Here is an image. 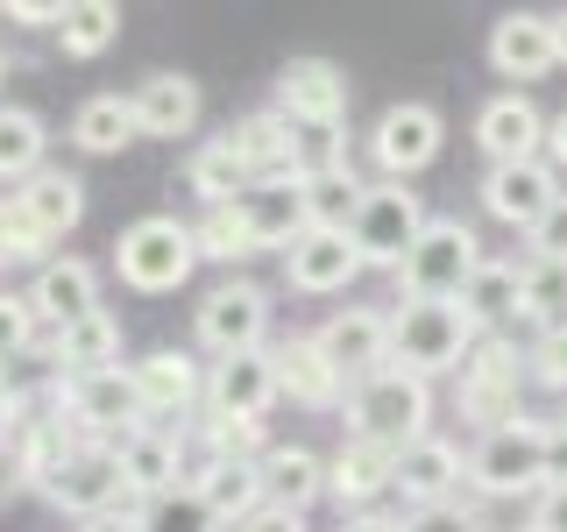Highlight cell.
Listing matches in <instances>:
<instances>
[{
	"label": "cell",
	"mask_w": 567,
	"mask_h": 532,
	"mask_svg": "<svg viewBox=\"0 0 567 532\" xmlns=\"http://www.w3.org/2000/svg\"><path fill=\"white\" fill-rule=\"evenodd\" d=\"M348 426L354 440H377V448L404 454L412 440L433 433V390L425 377H404V369H377L348 390Z\"/></svg>",
	"instance_id": "obj_1"
},
{
	"label": "cell",
	"mask_w": 567,
	"mask_h": 532,
	"mask_svg": "<svg viewBox=\"0 0 567 532\" xmlns=\"http://www.w3.org/2000/svg\"><path fill=\"white\" fill-rule=\"evenodd\" d=\"M475 319L461 306H433V298H404L390 313V362L404 377H440V369H461L475 355Z\"/></svg>",
	"instance_id": "obj_2"
},
{
	"label": "cell",
	"mask_w": 567,
	"mask_h": 532,
	"mask_svg": "<svg viewBox=\"0 0 567 532\" xmlns=\"http://www.w3.org/2000/svg\"><path fill=\"white\" fill-rule=\"evenodd\" d=\"M483 242H475V227L461 221H425V235L412 242V256L398 263V284L404 298H433V306H461V291L475 284L483 270Z\"/></svg>",
	"instance_id": "obj_3"
},
{
	"label": "cell",
	"mask_w": 567,
	"mask_h": 532,
	"mask_svg": "<svg viewBox=\"0 0 567 532\" xmlns=\"http://www.w3.org/2000/svg\"><path fill=\"white\" fill-rule=\"evenodd\" d=\"M114 263H121V284H128V291H177V284L199 270V242H192L185 221L150 213V221L121 227Z\"/></svg>",
	"instance_id": "obj_4"
},
{
	"label": "cell",
	"mask_w": 567,
	"mask_h": 532,
	"mask_svg": "<svg viewBox=\"0 0 567 532\" xmlns=\"http://www.w3.org/2000/svg\"><path fill=\"white\" fill-rule=\"evenodd\" d=\"M468 483L483 497H539L546 490V419H511L475 440Z\"/></svg>",
	"instance_id": "obj_5"
},
{
	"label": "cell",
	"mask_w": 567,
	"mask_h": 532,
	"mask_svg": "<svg viewBox=\"0 0 567 532\" xmlns=\"http://www.w3.org/2000/svg\"><path fill=\"white\" fill-rule=\"evenodd\" d=\"M354 256L362 263H377V270H398L404 256H412V242L425 235V206H419V192L412 185H369L362 192V213H354Z\"/></svg>",
	"instance_id": "obj_6"
},
{
	"label": "cell",
	"mask_w": 567,
	"mask_h": 532,
	"mask_svg": "<svg viewBox=\"0 0 567 532\" xmlns=\"http://www.w3.org/2000/svg\"><path fill=\"white\" fill-rule=\"evenodd\" d=\"M262 334H270V298H262L248 277L213 284L206 306H199V341L213 348V362H227V355H256Z\"/></svg>",
	"instance_id": "obj_7"
},
{
	"label": "cell",
	"mask_w": 567,
	"mask_h": 532,
	"mask_svg": "<svg viewBox=\"0 0 567 532\" xmlns=\"http://www.w3.org/2000/svg\"><path fill=\"white\" fill-rule=\"evenodd\" d=\"M64 405L71 419L85 426V440H100V448H121L128 433H142L150 426V412H142L128 369H100V377H71L64 383Z\"/></svg>",
	"instance_id": "obj_8"
},
{
	"label": "cell",
	"mask_w": 567,
	"mask_h": 532,
	"mask_svg": "<svg viewBox=\"0 0 567 532\" xmlns=\"http://www.w3.org/2000/svg\"><path fill=\"white\" fill-rule=\"evenodd\" d=\"M121 490H128V483H121V454L100 448V440H79V448L58 461V475L43 483V497L58 511H79V525L85 519H106V511L121 504Z\"/></svg>",
	"instance_id": "obj_9"
},
{
	"label": "cell",
	"mask_w": 567,
	"mask_h": 532,
	"mask_svg": "<svg viewBox=\"0 0 567 532\" xmlns=\"http://www.w3.org/2000/svg\"><path fill=\"white\" fill-rule=\"evenodd\" d=\"M277 114L291 121V129H319V135H333L348 121V79H341V64H327V58H291L277 71Z\"/></svg>",
	"instance_id": "obj_10"
},
{
	"label": "cell",
	"mask_w": 567,
	"mask_h": 532,
	"mask_svg": "<svg viewBox=\"0 0 567 532\" xmlns=\"http://www.w3.org/2000/svg\"><path fill=\"white\" fill-rule=\"evenodd\" d=\"M461 412L483 426V433L525 419L518 412V348L511 341H475L468 369H461Z\"/></svg>",
	"instance_id": "obj_11"
},
{
	"label": "cell",
	"mask_w": 567,
	"mask_h": 532,
	"mask_svg": "<svg viewBox=\"0 0 567 532\" xmlns=\"http://www.w3.org/2000/svg\"><path fill=\"white\" fill-rule=\"evenodd\" d=\"M440 142H447V121H440L425 100H404V106H390V114L377 121V135H369V156H377V164L404 185L412 171H425V164L440 156Z\"/></svg>",
	"instance_id": "obj_12"
},
{
	"label": "cell",
	"mask_w": 567,
	"mask_h": 532,
	"mask_svg": "<svg viewBox=\"0 0 567 532\" xmlns=\"http://www.w3.org/2000/svg\"><path fill=\"white\" fill-rule=\"evenodd\" d=\"M560 200V177L554 164H539V156H525V164H489L483 177V206H489V221H504V227H539L546 221V206Z\"/></svg>",
	"instance_id": "obj_13"
},
{
	"label": "cell",
	"mask_w": 567,
	"mask_h": 532,
	"mask_svg": "<svg viewBox=\"0 0 567 532\" xmlns=\"http://www.w3.org/2000/svg\"><path fill=\"white\" fill-rule=\"evenodd\" d=\"M319 355H327L333 369L348 377V390L362 383V377H377V369H390V313H369V306H354V313H333L327 327L312 334Z\"/></svg>",
	"instance_id": "obj_14"
},
{
	"label": "cell",
	"mask_w": 567,
	"mask_h": 532,
	"mask_svg": "<svg viewBox=\"0 0 567 532\" xmlns=\"http://www.w3.org/2000/svg\"><path fill=\"white\" fill-rule=\"evenodd\" d=\"M284 398V377H277V355H227V362L206 369V405L220 419H262L270 405Z\"/></svg>",
	"instance_id": "obj_15"
},
{
	"label": "cell",
	"mask_w": 567,
	"mask_h": 532,
	"mask_svg": "<svg viewBox=\"0 0 567 532\" xmlns=\"http://www.w3.org/2000/svg\"><path fill=\"white\" fill-rule=\"evenodd\" d=\"M227 142H235L241 164L256 171V185H277V177H312V171H306V142H298V129L277 114V106L241 114L235 129H227Z\"/></svg>",
	"instance_id": "obj_16"
},
{
	"label": "cell",
	"mask_w": 567,
	"mask_h": 532,
	"mask_svg": "<svg viewBox=\"0 0 567 532\" xmlns=\"http://www.w3.org/2000/svg\"><path fill=\"white\" fill-rule=\"evenodd\" d=\"M284 270H291L298 291L327 298V291H348L354 284L362 256H354V235H341V227H306V235L284 248Z\"/></svg>",
	"instance_id": "obj_17"
},
{
	"label": "cell",
	"mask_w": 567,
	"mask_h": 532,
	"mask_svg": "<svg viewBox=\"0 0 567 532\" xmlns=\"http://www.w3.org/2000/svg\"><path fill=\"white\" fill-rule=\"evenodd\" d=\"M461 448H447L440 433L412 440V448L398 454V469H390V490L404 497L412 511H433V504H454V483H461Z\"/></svg>",
	"instance_id": "obj_18"
},
{
	"label": "cell",
	"mask_w": 567,
	"mask_h": 532,
	"mask_svg": "<svg viewBox=\"0 0 567 532\" xmlns=\"http://www.w3.org/2000/svg\"><path fill=\"white\" fill-rule=\"evenodd\" d=\"M489 64L504 71L511 85H532L546 79L560 58H554V14H504L489 29Z\"/></svg>",
	"instance_id": "obj_19"
},
{
	"label": "cell",
	"mask_w": 567,
	"mask_h": 532,
	"mask_svg": "<svg viewBox=\"0 0 567 532\" xmlns=\"http://www.w3.org/2000/svg\"><path fill=\"white\" fill-rule=\"evenodd\" d=\"M35 319H50V327H71V319H93L100 313V270L79 256H50L43 270H35V291H29Z\"/></svg>",
	"instance_id": "obj_20"
},
{
	"label": "cell",
	"mask_w": 567,
	"mask_h": 532,
	"mask_svg": "<svg viewBox=\"0 0 567 532\" xmlns=\"http://www.w3.org/2000/svg\"><path fill=\"white\" fill-rule=\"evenodd\" d=\"M475 142H483L489 164H525V156H539L546 121H539V106L525 93H496L483 114H475Z\"/></svg>",
	"instance_id": "obj_21"
},
{
	"label": "cell",
	"mask_w": 567,
	"mask_h": 532,
	"mask_svg": "<svg viewBox=\"0 0 567 532\" xmlns=\"http://www.w3.org/2000/svg\"><path fill=\"white\" fill-rule=\"evenodd\" d=\"M241 221H248V242H256V248H291V242L312 227V213H306V177L248 185V200H241Z\"/></svg>",
	"instance_id": "obj_22"
},
{
	"label": "cell",
	"mask_w": 567,
	"mask_h": 532,
	"mask_svg": "<svg viewBox=\"0 0 567 532\" xmlns=\"http://www.w3.org/2000/svg\"><path fill=\"white\" fill-rule=\"evenodd\" d=\"M135 129L142 135H192L199 129V85L185 79V71H156V79H142L135 85Z\"/></svg>",
	"instance_id": "obj_23"
},
{
	"label": "cell",
	"mask_w": 567,
	"mask_h": 532,
	"mask_svg": "<svg viewBox=\"0 0 567 532\" xmlns=\"http://www.w3.org/2000/svg\"><path fill=\"white\" fill-rule=\"evenodd\" d=\"M390 469H398V454H390V448H377V440H354V433H348V448L327 461V497H333L341 511H348V504H354V511H369V504H377V497L390 490Z\"/></svg>",
	"instance_id": "obj_24"
},
{
	"label": "cell",
	"mask_w": 567,
	"mask_h": 532,
	"mask_svg": "<svg viewBox=\"0 0 567 532\" xmlns=\"http://www.w3.org/2000/svg\"><path fill=\"white\" fill-rule=\"evenodd\" d=\"M128 383H135V398H142L150 419H171V412H185V405L199 398V362L177 355V348H156V355H142L128 369Z\"/></svg>",
	"instance_id": "obj_25"
},
{
	"label": "cell",
	"mask_w": 567,
	"mask_h": 532,
	"mask_svg": "<svg viewBox=\"0 0 567 532\" xmlns=\"http://www.w3.org/2000/svg\"><path fill=\"white\" fill-rule=\"evenodd\" d=\"M192 490L206 497V511L220 525H248L262 504H270V490H262V461H206Z\"/></svg>",
	"instance_id": "obj_26"
},
{
	"label": "cell",
	"mask_w": 567,
	"mask_h": 532,
	"mask_svg": "<svg viewBox=\"0 0 567 532\" xmlns=\"http://www.w3.org/2000/svg\"><path fill=\"white\" fill-rule=\"evenodd\" d=\"M14 213L35 227L43 242H58L79 227V213H85V185L79 177H64V171H35L22 192H14Z\"/></svg>",
	"instance_id": "obj_27"
},
{
	"label": "cell",
	"mask_w": 567,
	"mask_h": 532,
	"mask_svg": "<svg viewBox=\"0 0 567 532\" xmlns=\"http://www.w3.org/2000/svg\"><path fill=\"white\" fill-rule=\"evenodd\" d=\"M277 377H284V398H291V405H312V412L348 405V377L319 355L312 334H306V341H291V348H277Z\"/></svg>",
	"instance_id": "obj_28"
},
{
	"label": "cell",
	"mask_w": 567,
	"mask_h": 532,
	"mask_svg": "<svg viewBox=\"0 0 567 532\" xmlns=\"http://www.w3.org/2000/svg\"><path fill=\"white\" fill-rule=\"evenodd\" d=\"M114 454H121V483H128V497H142V504L177 490V440L164 426H142V433H128Z\"/></svg>",
	"instance_id": "obj_29"
},
{
	"label": "cell",
	"mask_w": 567,
	"mask_h": 532,
	"mask_svg": "<svg viewBox=\"0 0 567 532\" xmlns=\"http://www.w3.org/2000/svg\"><path fill=\"white\" fill-rule=\"evenodd\" d=\"M185 185L199 192L206 206H241V200H248V185H256V171H248V164H241V150L220 135V142H199V150H192Z\"/></svg>",
	"instance_id": "obj_30"
},
{
	"label": "cell",
	"mask_w": 567,
	"mask_h": 532,
	"mask_svg": "<svg viewBox=\"0 0 567 532\" xmlns=\"http://www.w3.org/2000/svg\"><path fill=\"white\" fill-rule=\"evenodd\" d=\"M50 355H58V369H71V377H100V369L121 362V319H114V313L71 319V327H58Z\"/></svg>",
	"instance_id": "obj_31"
},
{
	"label": "cell",
	"mask_w": 567,
	"mask_h": 532,
	"mask_svg": "<svg viewBox=\"0 0 567 532\" xmlns=\"http://www.w3.org/2000/svg\"><path fill=\"white\" fill-rule=\"evenodd\" d=\"M461 313H468L475 327H511V319H525V263H483L475 284L461 291Z\"/></svg>",
	"instance_id": "obj_32"
},
{
	"label": "cell",
	"mask_w": 567,
	"mask_h": 532,
	"mask_svg": "<svg viewBox=\"0 0 567 532\" xmlns=\"http://www.w3.org/2000/svg\"><path fill=\"white\" fill-rule=\"evenodd\" d=\"M142 129H135V100H121V93H93L71 114V142H79L85 156H114V150H128Z\"/></svg>",
	"instance_id": "obj_33"
},
{
	"label": "cell",
	"mask_w": 567,
	"mask_h": 532,
	"mask_svg": "<svg viewBox=\"0 0 567 532\" xmlns=\"http://www.w3.org/2000/svg\"><path fill=\"white\" fill-rule=\"evenodd\" d=\"M262 490H270V504H284V511H306L312 497H327V461L312 448H270L262 454Z\"/></svg>",
	"instance_id": "obj_34"
},
{
	"label": "cell",
	"mask_w": 567,
	"mask_h": 532,
	"mask_svg": "<svg viewBox=\"0 0 567 532\" xmlns=\"http://www.w3.org/2000/svg\"><path fill=\"white\" fill-rule=\"evenodd\" d=\"M362 177H354L341 156H333V164H319L312 177H306V213H312V227H354V213H362Z\"/></svg>",
	"instance_id": "obj_35"
},
{
	"label": "cell",
	"mask_w": 567,
	"mask_h": 532,
	"mask_svg": "<svg viewBox=\"0 0 567 532\" xmlns=\"http://www.w3.org/2000/svg\"><path fill=\"white\" fill-rule=\"evenodd\" d=\"M43 164V121L29 106H0V185H29Z\"/></svg>",
	"instance_id": "obj_36"
},
{
	"label": "cell",
	"mask_w": 567,
	"mask_h": 532,
	"mask_svg": "<svg viewBox=\"0 0 567 532\" xmlns=\"http://www.w3.org/2000/svg\"><path fill=\"white\" fill-rule=\"evenodd\" d=\"M114 35H121V8H114V0H71L64 22H58L64 58H100Z\"/></svg>",
	"instance_id": "obj_37"
},
{
	"label": "cell",
	"mask_w": 567,
	"mask_h": 532,
	"mask_svg": "<svg viewBox=\"0 0 567 532\" xmlns=\"http://www.w3.org/2000/svg\"><path fill=\"white\" fill-rule=\"evenodd\" d=\"M135 525L142 532H220V519L206 511V497L192 490V483H177L164 497H150V504L135 511Z\"/></svg>",
	"instance_id": "obj_38"
},
{
	"label": "cell",
	"mask_w": 567,
	"mask_h": 532,
	"mask_svg": "<svg viewBox=\"0 0 567 532\" xmlns=\"http://www.w3.org/2000/svg\"><path fill=\"white\" fill-rule=\"evenodd\" d=\"M192 242H199V263H241L248 248V221H241V206H206V221L192 227Z\"/></svg>",
	"instance_id": "obj_39"
},
{
	"label": "cell",
	"mask_w": 567,
	"mask_h": 532,
	"mask_svg": "<svg viewBox=\"0 0 567 532\" xmlns=\"http://www.w3.org/2000/svg\"><path fill=\"white\" fill-rule=\"evenodd\" d=\"M206 440H213V461H262V454H270V448H262V419H220V412H213Z\"/></svg>",
	"instance_id": "obj_40"
},
{
	"label": "cell",
	"mask_w": 567,
	"mask_h": 532,
	"mask_svg": "<svg viewBox=\"0 0 567 532\" xmlns=\"http://www.w3.org/2000/svg\"><path fill=\"white\" fill-rule=\"evenodd\" d=\"M525 369H532V377H539L546 390H567V319H560V327H546L539 341H532Z\"/></svg>",
	"instance_id": "obj_41"
},
{
	"label": "cell",
	"mask_w": 567,
	"mask_h": 532,
	"mask_svg": "<svg viewBox=\"0 0 567 532\" xmlns=\"http://www.w3.org/2000/svg\"><path fill=\"white\" fill-rule=\"evenodd\" d=\"M525 242H532V263H560V270H567V192L546 206V221L532 227Z\"/></svg>",
	"instance_id": "obj_42"
},
{
	"label": "cell",
	"mask_w": 567,
	"mask_h": 532,
	"mask_svg": "<svg viewBox=\"0 0 567 532\" xmlns=\"http://www.w3.org/2000/svg\"><path fill=\"white\" fill-rule=\"evenodd\" d=\"M29 341H35V306H29V298H14V291H0V362L22 355Z\"/></svg>",
	"instance_id": "obj_43"
},
{
	"label": "cell",
	"mask_w": 567,
	"mask_h": 532,
	"mask_svg": "<svg viewBox=\"0 0 567 532\" xmlns=\"http://www.w3.org/2000/svg\"><path fill=\"white\" fill-rule=\"evenodd\" d=\"M404 532H483V519L468 504H433V511H412Z\"/></svg>",
	"instance_id": "obj_44"
},
{
	"label": "cell",
	"mask_w": 567,
	"mask_h": 532,
	"mask_svg": "<svg viewBox=\"0 0 567 532\" xmlns=\"http://www.w3.org/2000/svg\"><path fill=\"white\" fill-rule=\"evenodd\" d=\"M532 532H567V490H539V497H532Z\"/></svg>",
	"instance_id": "obj_45"
},
{
	"label": "cell",
	"mask_w": 567,
	"mask_h": 532,
	"mask_svg": "<svg viewBox=\"0 0 567 532\" xmlns=\"http://www.w3.org/2000/svg\"><path fill=\"white\" fill-rule=\"evenodd\" d=\"M546 490H567V426L546 419Z\"/></svg>",
	"instance_id": "obj_46"
},
{
	"label": "cell",
	"mask_w": 567,
	"mask_h": 532,
	"mask_svg": "<svg viewBox=\"0 0 567 532\" xmlns=\"http://www.w3.org/2000/svg\"><path fill=\"white\" fill-rule=\"evenodd\" d=\"M235 532H306V511H284V504H262L248 525H235Z\"/></svg>",
	"instance_id": "obj_47"
},
{
	"label": "cell",
	"mask_w": 567,
	"mask_h": 532,
	"mask_svg": "<svg viewBox=\"0 0 567 532\" xmlns=\"http://www.w3.org/2000/svg\"><path fill=\"white\" fill-rule=\"evenodd\" d=\"M341 532H404V519H383V511H354Z\"/></svg>",
	"instance_id": "obj_48"
},
{
	"label": "cell",
	"mask_w": 567,
	"mask_h": 532,
	"mask_svg": "<svg viewBox=\"0 0 567 532\" xmlns=\"http://www.w3.org/2000/svg\"><path fill=\"white\" fill-rule=\"evenodd\" d=\"M546 150H554V164L567 171V114H554V129H546Z\"/></svg>",
	"instance_id": "obj_49"
},
{
	"label": "cell",
	"mask_w": 567,
	"mask_h": 532,
	"mask_svg": "<svg viewBox=\"0 0 567 532\" xmlns=\"http://www.w3.org/2000/svg\"><path fill=\"white\" fill-rule=\"evenodd\" d=\"M0 263H14V206L0 200Z\"/></svg>",
	"instance_id": "obj_50"
},
{
	"label": "cell",
	"mask_w": 567,
	"mask_h": 532,
	"mask_svg": "<svg viewBox=\"0 0 567 532\" xmlns=\"http://www.w3.org/2000/svg\"><path fill=\"white\" fill-rule=\"evenodd\" d=\"M79 532H142L135 519H121V511H106V519H85Z\"/></svg>",
	"instance_id": "obj_51"
},
{
	"label": "cell",
	"mask_w": 567,
	"mask_h": 532,
	"mask_svg": "<svg viewBox=\"0 0 567 532\" xmlns=\"http://www.w3.org/2000/svg\"><path fill=\"white\" fill-rule=\"evenodd\" d=\"M554 58H560V64H567V8H560V14H554Z\"/></svg>",
	"instance_id": "obj_52"
},
{
	"label": "cell",
	"mask_w": 567,
	"mask_h": 532,
	"mask_svg": "<svg viewBox=\"0 0 567 532\" xmlns=\"http://www.w3.org/2000/svg\"><path fill=\"white\" fill-rule=\"evenodd\" d=\"M8 419H14V390L0 383V433H8Z\"/></svg>",
	"instance_id": "obj_53"
},
{
	"label": "cell",
	"mask_w": 567,
	"mask_h": 532,
	"mask_svg": "<svg viewBox=\"0 0 567 532\" xmlns=\"http://www.w3.org/2000/svg\"><path fill=\"white\" fill-rule=\"evenodd\" d=\"M0 79H8V58H0Z\"/></svg>",
	"instance_id": "obj_54"
},
{
	"label": "cell",
	"mask_w": 567,
	"mask_h": 532,
	"mask_svg": "<svg viewBox=\"0 0 567 532\" xmlns=\"http://www.w3.org/2000/svg\"><path fill=\"white\" fill-rule=\"evenodd\" d=\"M525 532H532V525H525Z\"/></svg>",
	"instance_id": "obj_55"
}]
</instances>
